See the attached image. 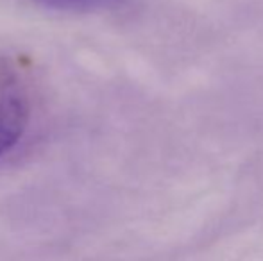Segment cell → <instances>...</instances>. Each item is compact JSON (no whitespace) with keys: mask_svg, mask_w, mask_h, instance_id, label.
<instances>
[{"mask_svg":"<svg viewBox=\"0 0 263 261\" xmlns=\"http://www.w3.org/2000/svg\"><path fill=\"white\" fill-rule=\"evenodd\" d=\"M31 111V65L24 56H0V157L22 139Z\"/></svg>","mask_w":263,"mask_h":261,"instance_id":"obj_1","label":"cell"},{"mask_svg":"<svg viewBox=\"0 0 263 261\" xmlns=\"http://www.w3.org/2000/svg\"><path fill=\"white\" fill-rule=\"evenodd\" d=\"M40 6L61 13H91L109 7L117 0H34Z\"/></svg>","mask_w":263,"mask_h":261,"instance_id":"obj_2","label":"cell"}]
</instances>
